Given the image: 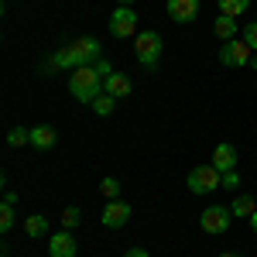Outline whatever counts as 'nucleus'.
<instances>
[{
  "instance_id": "nucleus-25",
  "label": "nucleus",
  "mask_w": 257,
  "mask_h": 257,
  "mask_svg": "<svg viewBox=\"0 0 257 257\" xmlns=\"http://www.w3.org/2000/svg\"><path fill=\"white\" fill-rule=\"evenodd\" d=\"M93 69H96L99 76L106 79V76H113V65H110V59H99V62H93Z\"/></svg>"
},
{
  "instance_id": "nucleus-29",
  "label": "nucleus",
  "mask_w": 257,
  "mask_h": 257,
  "mask_svg": "<svg viewBox=\"0 0 257 257\" xmlns=\"http://www.w3.org/2000/svg\"><path fill=\"white\" fill-rule=\"evenodd\" d=\"M219 257H240V254H219Z\"/></svg>"
},
{
  "instance_id": "nucleus-2",
  "label": "nucleus",
  "mask_w": 257,
  "mask_h": 257,
  "mask_svg": "<svg viewBox=\"0 0 257 257\" xmlns=\"http://www.w3.org/2000/svg\"><path fill=\"white\" fill-rule=\"evenodd\" d=\"M69 93L79 99V103H96L103 96V76H99L93 65H79V69H72V76H69Z\"/></svg>"
},
{
  "instance_id": "nucleus-5",
  "label": "nucleus",
  "mask_w": 257,
  "mask_h": 257,
  "mask_svg": "<svg viewBox=\"0 0 257 257\" xmlns=\"http://www.w3.org/2000/svg\"><path fill=\"white\" fill-rule=\"evenodd\" d=\"M254 48L247 45L243 38H233V41H223V48H219V62L226 65V69H247L250 65V55Z\"/></svg>"
},
{
  "instance_id": "nucleus-1",
  "label": "nucleus",
  "mask_w": 257,
  "mask_h": 257,
  "mask_svg": "<svg viewBox=\"0 0 257 257\" xmlns=\"http://www.w3.org/2000/svg\"><path fill=\"white\" fill-rule=\"evenodd\" d=\"M103 59V48H99L96 38H76L72 45H65V48H59L52 59H48V72H55V69H62V72H72V69H79V65H93V62Z\"/></svg>"
},
{
  "instance_id": "nucleus-22",
  "label": "nucleus",
  "mask_w": 257,
  "mask_h": 257,
  "mask_svg": "<svg viewBox=\"0 0 257 257\" xmlns=\"http://www.w3.org/2000/svg\"><path fill=\"white\" fill-rule=\"evenodd\" d=\"M99 192L106 199H120V182L117 178H103V182H99Z\"/></svg>"
},
{
  "instance_id": "nucleus-14",
  "label": "nucleus",
  "mask_w": 257,
  "mask_h": 257,
  "mask_svg": "<svg viewBox=\"0 0 257 257\" xmlns=\"http://www.w3.org/2000/svg\"><path fill=\"white\" fill-rule=\"evenodd\" d=\"M55 127H48V123H38V127H31V144L38 148V151H48V148H55Z\"/></svg>"
},
{
  "instance_id": "nucleus-18",
  "label": "nucleus",
  "mask_w": 257,
  "mask_h": 257,
  "mask_svg": "<svg viewBox=\"0 0 257 257\" xmlns=\"http://www.w3.org/2000/svg\"><path fill=\"white\" fill-rule=\"evenodd\" d=\"M14 223H18L14 202H4V206H0V230H4V233H11V230H14Z\"/></svg>"
},
{
  "instance_id": "nucleus-16",
  "label": "nucleus",
  "mask_w": 257,
  "mask_h": 257,
  "mask_svg": "<svg viewBox=\"0 0 257 257\" xmlns=\"http://www.w3.org/2000/svg\"><path fill=\"white\" fill-rule=\"evenodd\" d=\"M219 14H226V18H243L247 11H250V0H216Z\"/></svg>"
},
{
  "instance_id": "nucleus-9",
  "label": "nucleus",
  "mask_w": 257,
  "mask_h": 257,
  "mask_svg": "<svg viewBox=\"0 0 257 257\" xmlns=\"http://www.w3.org/2000/svg\"><path fill=\"white\" fill-rule=\"evenodd\" d=\"M79 254V243L72 237V230H59L48 237V257H76Z\"/></svg>"
},
{
  "instance_id": "nucleus-17",
  "label": "nucleus",
  "mask_w": 257,
  "mask_h": 257,
  "mask_svg": "<svg viewBox=\"0 0 257 257\" xmlns=\"http://www.w3.org/2000/svg\"><path fill=\"white\" fill-rule=\"evenodd\" d=\"M24 233H28V237H48V219L38 216V213L28 216L24 219Z\"/></svg>"
},
{
  "instance_id": "nucleus-8",
  "label": "nucleus",
  "mask_w": 257,
  "mask_h": 257,
  "mask_svg": "<svg viewBox=\"0 0 257 257\" xmlns=\"http://www.w3.org/2000/svg\"><path fill=\"white\" fill-rule=\"evenodd\" d=\"M99 219H103L106 230H120V226H127V223H131V202H123V199H110V202L103 206Z\"/></svg>"
},
{
  "instance_id": "nucleus-26",
  "label": "nucleus",
  "mask_w": 257,
  "mask_h": 257,
  "mask_svg": "<svg viewBox=\"0 0 257 257\" xmlns=\"http://www.w3.org/2000/svg\"><path fill=\"white\" fill-rule=\"evenodd\" d=\"M123 257H151V254H148L144 247H131V250H127V254H123Z\"/></svg>"
},
{
  "instance_id": "nucleus-6",
  "label": "nucleus",
  "mask_w": 257,
  "mask_h": 257,
  "mask_svg": "<svg viewBox=\"0 0 257 257\" xmlns=\"http://www.w3.org/2000/svg\"><path fill=\"white\" fill-rule=\"evenodd\" d=\"M230 219H233L230 206H209V209L199 213V226L216 237V233H226V230H230Z\"/></svg>"
},
{
  "instance_id": "nucleus-11",
  "label": "nucleus",
  "mask_w": 257,
  "mask_h": 257,
  "mask_svg": "<svg viewBox=\"0 0 257 257\" xmlns=\"http://www.w3.org/2000/svg\"><path fill=\"white\" fill-rule=\"evenodd\" d=\"M213 168L216 172H237V148L233 144H219L213 151Z\"/></svg>"
},
{
  "instance_id": "nucleus-27",
  "label": "nucleus",
  "mask_w": 257,
  "mask_h": 257,
  "mask_svg": "<svg viewBox=\"0 0 257 257\" xmlns=\"http://www.w3.org/2000/svg\"><path fill=\"white\" fill-rule=\"evenodd\" d=\"M250 230H254V233H257V213H254V216H250Z\"/></svg>"
},
{
  "instance_id": "nucleus-28",
  "label": "nucleus",
  "mask_w": 257,
  "mask_h": 257,
  "mask_svg": "<svg viewBox=\"0 0 257 257\" xmlns=\"http://www.w3.org/2000/svg\"><path fill=\"white\" fill-rule=\"evenodd\" d=\"M120 7H134V0H117Z\"/></svg>"
},
{
  "instance_id": "nucleus-4",
  "label": "nucleus",
  "mask_w": 257,
  "mask_h": 257,
  "mask_svg": "<svg viewBox=\"0 0 257 257\" xmlns=\"http://www.w3.org/2000/svg\"><path fill=\"white\" fill-rule=\"evenodd\" d=\"M185 185H189V192H196V196H206V192H213L223 185V172H216L213 165H196L189 178H185Z\"/></svg>"
},
{
  "instance_id": "nucleus-3",
  "label": "nucleus",
  "mask_w": 257,
  "mask_h": 257,
  "mask_svg": "<svg viewBox=\"0 0 257 257\" xmlns=\"http://www.w3.org/2000/svg\"><path fill=\"white\" fill-rule=\"evenodd\" d=\"M134 55H138V62L148 72H155V69H158V59H161V35L158 31H138V38H134Z\"/></svg>"
},
{
  "instance_id": "nucleus-23",
  "label": "nucleus",
  "mask_w": 257,
  "mask_h": 257,
  "mask_svg": "<svg viewBox=\"0 0 257 257\" xmlns=\"http://www.w3.org/2000/svg\"><path fill=\"white\" fill-rule=\"evenodd\" d=\"M240 38L247 41L250 48H257V21H250V24H243V31H240Z\"/></svg>"
},
{
  "instance_id": "nucleus-24",
  "label": "nucleus",
  "mask_w": 257,
  "mask_h": 257,
  "mask_svg": "<svg viewBox=\"0 0 257 257\" xmlns=\"http://www.w3.org/2000/svg\"><path fill=\"white\" fill-rule=\"evenodd\" d=\"M219 189H230V192H240V175L237 172H223V185Z\"/></svg>"
},
{
  "instance_id": "nucleus-21",
  "label": "nucleus",
  "mask_w": 257,
  "mask_h": 257,
  "mask_svg": "<svg viewBox=\"0 0 257 257\" xmlns=\"http://www.w3.org/2000/svg\"><path fill=\"white\" fill-rule=\"evenodd\" d=\"M7 144H11V148H24V144H31V131H24V127H14V131L7 134Z\"/></svg>"
},
{
  "instance_id": "nucleus-10",
  "label": "nucleus",
  "mask_w": 257,
  "mask_h": 257,
  "mask_svg": "<svg viewBox=\"0 0 257 257\" xmlns=\"http://www.w3.org/2000/svg\"><path fill=\"white\" fill-rule=\"evenodd\" d=\"M199 14V0H168V18L175 24H189Z\"/></svg>"
},
{
  "instance_id": "nucleus-20",
  "label": "nucleus",
  "mask_w": 257,
  "mask_h": 257,
  "mask_svg": "<svg viewBox=\"0 0 257 257\" xmlns=\"http://www.w3.org/2000/svg\"><path fill=\"white\" fill-rule=\"evenodd\" d=\"M82 223V213H79V206H69L65 213H62V230H76Z\"/></svg>"
},
{
  "instance_id": "nucleus-7",
  "label": "nucleus",
  "mask_w": 257,
  "mask_h": 257,
  "mask_svg": "<svg viewBox=\"0 0 257 257\" xmlns=\"http://www.w3.org/2000/svg\"><path fill=\"white\" fill-rule=\"evenodd\" d=\"M110 35L113 38H138V14H134V7H117L110 14Z\"/></svg>"
},
{
  "instance_id": "nucleus-13",
  "label": "nucleus",
  "mask_w": 257,
  "mask_h": 257,
  "mask_svg": "<svg viewBox=\"0 0 257 257\" xmlns=\"http://www.w3.org/2000/svg\"><path fill=\"white\" fill-rule=\"evenodd\" d=\"M213 35H216L219 41H233L240 35V21L237 18H226V14H219L216 21H213Z\"/></svg>"
},
{
  "instance_id": "nucleus-19",
  "label": "nucleus",
  "mask_w": 257,
  "mask_h": 257,
  "mask_svg": "<svg viewBox=\"0 0 257 257\" xmlns=\"http://www.w3.org/2000/svg\"><path fill=\"white\" fill-rule=\"evenodd\" d=\"M113 110H117V99L110 96V93H103V96L93 103V113H96V117H110Z\"/></svg>"
},
{
  "instance_id": "nucleus-15",
  "label": "nucleus",
  "mask_w": 257,
  "mask_h": 257,
  "mask_svg": "<svg viewBox=\"0 0 257 257\" xmlns=\"http://www.w3.org/2000/svg\"><path fill=\"white\" fill-rule=\"evenodd\" d=\"M230 213H233V216H240V219H250L257 213V199L247 196V192H237V196H233V202H230Z\"/></svg>"
},
{
  "instance_id": "nucleus-12",
  "label": "nucleus",
  "mask_w": 257,
  "mask_h": 257,
  "mask_svg": "<svg viewBox=\"0 0 257 257\" xmlns=\"http://www.w3.org/2000/svg\"><path fill=\"white\" fill-rule=\"evenodd\" d=\"M103 93H110L113 99L131 96V76H123V72H113V76H106V79H103Z\"/></svg>"
}]
</instances>
